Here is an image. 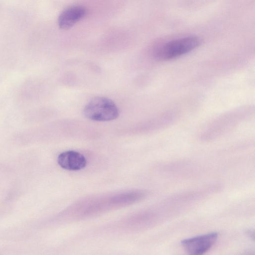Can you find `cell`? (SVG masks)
I'll return each mask as SVG.
<instances>
[{
  "label": "cell",
  "mask_w": 255,
  "mask_h": 255,
  "mask_svg": "<svg viewBox=\"0 0 255 255\" xmlns=\"http://www.w3.org/2000/svg\"><path fill=\"white\" fill-rule=\"evenodd\" d=\"M246 118L244 115L240 114L220 117L204 126L200 132L199 138L203 142L214 141L239 126Z\"/></svg>",
  "instance_id": "cell-1"
},
{
  "label": "cell",
  "mask_w": 255,
  "mask_h": 255,
  "mask_svg": "<svg viewBox=\"0 0 255 255\" xmlns=\"http://www.w3.org/2000/svg\"><path fill=\"white\" fill-rule=\"evenodd\" d=\"M201 39L195 36H189L174 39L157 48L154 56L160 60H167L184 55L197 47Z\"/></svg>",
  "instance_id": "cell-2"
},
{
  "label": "cell",
  "mask_w": 255,
  "mask_h": 255,
  "mask_svg": "<svg viewBox=\"0 0 255 255\" xmlns=\"http://www.w3.org/2000/svg\"><path fill=\"white\" fill-rule=\"evenodd\" d=\"M83 114L88 119L95 121H110L117 119L120 114L116 104L104 97H96L85 106Z\"/></svg>",
  "instance_id": "cell-3"
},
{
  "label": "cell",
  "mask_w": 255,
  "mask_h": 255,
  "mask_svg": "<svg viewBox=\"0 0 255 255\" xmlns=\"http://www.w3.org/2000/svg\"><path fill=\"white\" fill-rule=\"evenodd\" d=\"M218 237L217 233H210L183 240L181 245L188 255H204L215 244Z\"/></svg>",
  "instance_id": "cell-4"
},
{
  "label": "cell",
  "mask_w": 255,
  "mask_h": 255,
  "mask_svg": "<svg viewBox=\"0 0 255 255\" xmlns=\"http://www.w3.org/2000/svg\"><path fill=\"white\" fill-rule=\"evenodd\" d=\"M86 12L85 7L81 5H73L67 7L58 16L59 27L64 30L71 28L85 16Z\"/></svg>",
  "instance_id": "cell-5"
},
{
  "label": "cell",
  "mask_w": 255,
  "mask_h": 255,
  "mask_svg": "<svg viewBox=\"0 0 255 255\" xmlns=\"http://www.w3.org/2000/svg\"><path fill=\"white\" fill-rule=\"evenodd\" d=\"M57 161L62 168L68 170H79L84 168L87 164L85 156L73 150L61 153L58 156Z\"/></svg>",
  "instance_id": "cell-6"
}]
</instances>
